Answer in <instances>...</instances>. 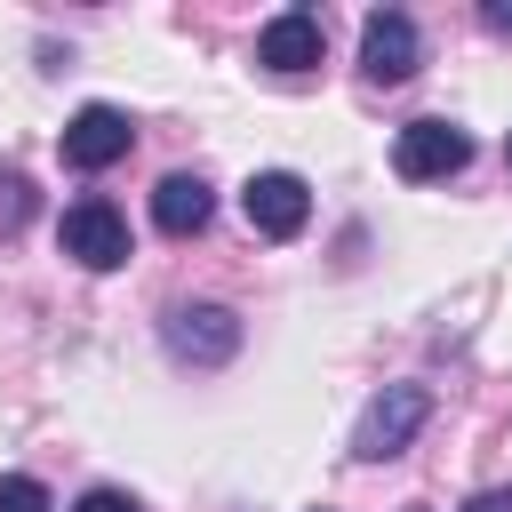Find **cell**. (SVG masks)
<instances>
[{
    "label": "cell",
    "mask_w": 512,
    "mask_h": 512,
    "mask_svg": "<svg viewBox=\"0 0 512 512\" xmlns=\"http://www.w3.org/2000/svg\"><path fill=\"white\" fill-rule=\"evenodd\" d=\"M424 416H432V392H424V384H384V400H368V416H360V432H352V456H360V464L400 456V448L424 432Z\"/></svg>",
    "instance_id": "6da1fadb"
},
{
    "label": "cell",
    "mask_w": 512,
    "mask_h": 512,
    "mask_svg": "<svg viewBox=\"0 0 512 512\" xmlns=\"http://www.w3.org/2000/svg\"><path fill=\"white\" fill-rule=\"evenodd\" d=\"M56 240H64V256L88 264V272H120V264L136 256V248H128V216H120L112 200H72L64 224H56Z\"/></svg>",
    "instance_id": "7a4b0ae2"
},
{
    "label": "cell",
    "mask_w": 512,
    "mask_h": 512,
    "mask_svg": "<svg viewBox=\"0 0 512 512\" xmlns=\"http://www.w3.org/2000/svg\"><path fill=\"white\" fill-rule=\"evenodd\" d=\"M472 160V136L456 128V120H408L400 136H392V168L408 176V184H440V176H456Z\"/></svg>",
    "instance_id": "3957f363"
},
{
    "label": "cell",
    "mask_w": 512,
    "mask_h": 512,
    "mask_svg": "<svg viewBox=\"0 0 512 512\" xmlns=\"http://www.w3.org/2000/svg\"><path fill=\"white\" fill-rule=\"evenodd\" d=\"M240 216H248L264 240H296L304 216H312V192H304V176H288V168H256V176L240 184Z\"/></svg>",
    "instance_id": "277c9868"
},
{
    "label": "cell",
    "mask_w": 512,
    "mask_h": 512,
    "mask_svg": "<svg viewBox=\"0 0 512 512\" xmlns=\"http://www.w3.org/2000/svg\"><path fill=\"white\" fill-rule=\"evenodd\" d=\"M160 336H168V352L192 360V368H224V360L240 352V320H232L224 304H176V312L160 320Z\"/></svg>",
    "instance_id": "5b68a950"
},
{
    "label": "cell",
    "mask_w": 512,
    "mask_h": 512,
    "mask_svg": "<svg viewBox=\"0 0 512 512\" xmlns=\"http://www.w3.org/2000/svg\"><path fill=\"white\" fill-rule=\"evenodd\" d=\"M128 144H136V128H128V112L120 104H80L72 120H64V168H112V160H128Z\"/></svg>",
    "instance_id": "8992f818"
},
{
    "label": "cell",
    "mask_w": 512,
    "mask_h": 512,
    "mask_svg": "<svg viewBox=\"0 0 512 512\" xmlns=\"http://www.w3.org/2000/svg\"><path fill=\"white\" fill-rule=\"evenodd\" d=\"M416 56H424V40H416V24H408L400 8H376V16L360 24V72H368L376 88L408 80V72H416Z\"/></svg>",
    "instance_id": "52a82bcc"
},
{
    "label": "cell",
    "mask_w": 512,
    "mask_h": 512,
    "mask_svg": "<svg viewBox=\"0 0 512 512\" xmlns=\"http://www.w3.org/2000/svg\"><path fill=\"white\" fill-rule=\"evenodd\" d=\"M320 48H328V32H320L312 8H280V16L256 32V64H272V72H312Z\"/></svg>",
    "instance_id": "ba28073f"
},
{
    "label": "cell",
    "mask_w": 512,
    "mask_h": 512,
    "mask_svg": "<svg viewBox=\"0 0 512 512\" xmlns=\"http://www.w3.org/2000/svg\"><path fill=\"white\" fill-rule=\"evenodd\" d=\"M208 216H216V192H208L192 168H176V176H160V184H152V224H160L168 240H192Z\"/></svg>",
    "instance_id": "9c48e42d"
},
{
    "label": "cell",
    "mask_w": 512,
    "mask_h": 512,
    "mask_svg": "<svg viewBox=\"0 0 512 512\" xmlns=\"http://www.w3.org/2000/svg\"><path fill=\"white\" fill-rule=\"evenodd\" d=\"M0 512H56V496H48L40 480H24V472H8V480H0Z\"/></svg>",
    "instance_id": "30bf717a"
},
{
    "label": "cell",
    "mask_w": 512,
    "mask_h": 512,
    "mask_svg": "<svg viewBox=\"0 0 512 512\" xmlns=\"http://www.w3.org/2000/svg\"><path fill=\"white\" fill-rule=\"evenodd\" d=\"M72 512H136V496H120V488H88Z\"/></svg>",
    "instance_id": "8fae6325"
},
{
    "label": "cell",
    "mask_w": 512,
    "mask_h": 512,
    "mask_svg": "<svg viewBox=\"0 0 512 512\" xmlns=\"http://www.w3.org/2000/svg\"><path fill=\"white\" fill-rule=\"evenodd\" d=\"M480 16H488V32H504V40H512V0H488Z\"/></svg>",
    "instance_id": "7c38bea8"
},
{
    "label": "cell",
    "mask_w": 512,
    "mask_h": 512,
    "mask_svg": "<svg viewBox=\"0 0 512 512\" xmlns=\"http://www.w3.org/2000/svg\"><path fill=\"white\" fill-rule=\"evenodd\" d=\"M464 512H512V496H504V488H488V496H472Z\"/></svg>",
    "instance_id": "4fadbf2b"
},
{
    "label": "cell",
    "mask_w": 512,
    "mask_h": 512,
    "mask_svg": "<svg viewBox=\"0 0 512 512\" xmlns=\"http://www.w3.org/2000/svg\"><path fill=\"white\" fill-rule=\"evenodd\" d=\"M504 160H512V136H504Z\"/></svg>",
    "instance_id": "5bb4252c"
}]
</instances>
